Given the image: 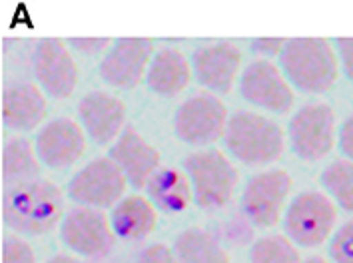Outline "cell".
Instances as JSON below:
<instances>
[{"mask_svg": "<svg viewBox=\"0 0 353 263\" xmlns=\"http://www.w3.org/2000/svg\"><path fill=\"white\" fill-rule=\"evenodd\" d=\"M279 68L305 94H325L339 80V58L327 38H290L279 54Z\"/></svg>", "mask_w": 353, "mask_h": 263, "instance_id": "6da1fadb", "label": "cell"}, {"mask_svg": "<svg viewBox=\"0 0 353 263\" xmlns=\"http://www.w3.org/2000/svg\"><path fill=\"white\" fill-rule=\"evenodd\" d=\"M62 218V193L46 180L10 184L2 196V220L19 233L44 235Z\"/></svg>", "mask_w": 353, "mask_h": 263, "instance_id": "7a4b0ae2", "label": "cell"}, {"mask_svg": "<svg viewBox=\"0 0 353 263\" xmlns=\"http://www.w3.org/2000/svg\"><path fill=\"white\" fill-rule=\"evenodd\" d=\"M223 140L228 151L245 166H268L285 148V136L278 124L263 114L250 110L230 116Z\"/></svg>", "mask_w": 353, "mask_h": 263, "instance_id": "3957f363", "label": "cell"}, {"mask_svg": "<svg viewBox=\"0 0 353 263\" xmlns=\"http://www.w3.org/2000/svg\"><path fill=\"white\" fill-rule=\"evenodd\" d=\"M194 202L204 209H222L234 198L240 173L230 158L220 150H200L190 154L184 162Z\"/></svg>", "mask_w": 353, "mask_h": 263, "instance_id": "277c9868", "label": "cell"}, {"mask_svg": "<svg viewBox=\"0 0 353 263\" xmlns=\"http://www.w3.org/2000/svg\"><path fill=\"white\" fill-rule=\"evenodd\" d=\"M337 226V206L323 191H301L285 207V235L299 247L323 245Z\"/></svg>", "mask_w": 353, "mask_h": 263, "instance_id": "5b68a950", "label": "cell"}, {"mask_svg": "<svg viewBox=\"0 0 353 263\" xmlns=\"http://www.w3.org/2000/svg\"><path fill=\"white\" fill-rule=\"evenodd\" d=\"M288 136L292 150L303 162L323 160L334 150L337 140V118L334 108L323 102H314L292 116Z\"/></svg>", "mask_w": 353, "mask_h": 263, "instance_id": "8992f818", "label": "cell"}, {"mask_svg": "<svg viewBox=\"0 0 353 263\" xmlns=\"http://www.w3.org/2000/svg\"><path fill=\"white\" fill-rule=\"evenodd\" d=\"M228 120L222 100L212 92H200L180 104L174 116V132L190 146H208L223 138Z\"/></svg>", "mask_w": 353, "mask_h": 263, "instance_id": "52a82bcc", "label": "cell"}, {"mask_svg": "<svg viewBox=\"0 0 353 263\" xmlns=\"http://www.w3.org/2000/svg\"><path fill=\"white\" fill-rule=\"evenodd\" d=\"M294 180L285 169L256 173L242 193V211L256 227H274L285 213Z\"/></svg>", "mask_w": 353, "mask_h": 263, "instance_id": "ba28073f", "label": "cell"}, {"mask_svg": "<svg viewBox=\"0 0 353 263\" xmlns=\"http://www.w3.org/2000/svg\"><path fill=\"white\" fill-rule=\"evenodd\" d=\"M126 188V176L108 156L96 158L82 169H78L68 184V196L80 206L102 209L116 206L124 198Z\"/></svg>", "mask_w": 353, "mask_h": 263, "instance_id": "9c48e42d", "label": "cell"}, {"mask_svg": "<svg viewBox=\"0 0 353 263\" xmlns=\"http://www.w3.org/2000/svg\"><path fill=\"white\" fill-rule=\"evenodd\" d=\"M240 94L245 102L272 114H285L294 106V86L272 60H254L242 70Z\"/></svg>", "mask_w": 353, "mask_h": 263, "instance_id": "30bf717a", "label": "cell"}, {"mask_svg": "<svg viewBox=\"0 0 353 263\" xmlns=\"http://www.w3.org/2000/svg\"><path fill=\"white\" fill-rule=\"evenodd\" d=\"M60 240L82 257H104L114 244L110 220L94 207H74L60 222Z\"/></svg>", "mask_w": 353, "mask_h": 263, "instance_id": "8fae6325", "label": "cell"}, {"mask_svg": "<svg viewBox=\"0 0 353 263\" xmlns=\"http://www.w3.org/2000/svg\"><path fill=\"white\" fill-rule=\"evenodd\" d=\"M154 54L150 38H120L100 60V78L114 88H134L148 74Z\"/></svg>", "mask_w": 353, "mask_h": 263, "instance_id": "7c38bea8", "label": "cell"}, {"mask_svg": "<svg viewBox=\"0 0 353 263\" xmlns=\"http://www.w3.org/2000/svg\"><path fill=\"white\" fill-rule=\"evenodd\" d=\"M32 70L38 86L52 98L64 100L72 96L78 84V66L68 48L60 38H42L32 54Z\"/></svg>", "mask_w": 353, "mask_h": 263, "instance_id": "4fadbf2b", "label": "cell"}, {"mask_svg": "<svg viewBox=\"0 0 353 263\" xmlns=\"http://www.w3.org/2000/svg\"><path fill=\"white\" fill-rule=\"evenodd\" d=\"M196 80L212 94H228L242 76V50L234 42H212L192 58Z\"/></svg>", "mask_w": 353, "mask_h": 263, "instance_id": "5bb4252c", "label": "cell"}, {"mask_svg": "<svg viewBox=\"0 0 353 263\" xmlns=\"http://www.w3.org/2000/svg\"><path fill=\"white\" fill-rule=\"evenodd\" d=\"M86 132L70 118L48 122L37 138V154L44 166L64 169L74 166L86 151Z\"/></svg>", "mask_w": 353, "mask_h": 263, "instance_id": "9a60e30c", "label": "cell"}, {"mask_svg": "<svg viewBox=\"0 0 353 263\" xmlns=\"http://www.w3.org/2000/svg\"><path fill=\"white\" fill-rule=\"evenodd\" d=\"M80 126L86 136L92 138L96 144H108L122 136V128L126 122V106L118 96L94 90L86 94L78 104Z\"/></svg>", "mask_w": 353, "mask_h": 263, "instance_id": "2e32d148", "label": "cell"}, {"mask_svg": "<svg viewBox=\"0 0 353 263\" xmlns=\"http://www.w3.org/2000/svg\"><path fill=\"white\" fill-rule=\"evenodd\" d=\"M110 158L122 169L128 184L134 188H146L152 176L160 169V151L136 130H124L112 146Z\"/></svg>", "mask_w": 353, "mask_h": 263, "instance_id": "e0dca14e", "label": "cell"}, {"mask_svg": "<svg viewBox=\"0 0 353 263\" xmlns=\"http://www.w3.org/2000/svg\"><path fill=\"white\" fill-rule=\"evenodd\" d=\"M46 118V96L30 82L8 84L2 92V120L10 130L37 128Z\"/></svg>", "mask_w": 353, "mask_h": 263, "instance_id": "ac0fdd59", "label": "cell"}, {"mask_svg": "<svg viewBox=\"0 0 353 263\" xmlns=\"http://www.w3.org/2000/svg\"><path fill=\"white\" fill-rule=\"evenodd\" d=\"M192 62L180 48L166 46L158 50L150 62L146 84L158 96H176L186 90L192 80Z\"/></svg>", "mask_w": 353, "mask_h": 263, "instance_id": "d6986e66", "label": "cell"}, {"mask_svg": "<svg viewBox=\"0 0 353 263\" xmlns=\"http://www.w3.org/2000/svg\"><path fill=\"white\" fill-rule=\"evenodd\" d=\"M110 224L116 238L126 242H140L156 229L158 209L150 202V198L126 196L112 209Z\"/></svg>", "mask_w": 353, "mask_h": 263, "instance_id": "ffe728a7", "label": "cell"}, {"mask_svg": "<svg viewBox=\"0 0 353 263\" xmlns=\"http://www.w3.org/2000/svg\"><path fill=\"white\" fill-rule=\"evenodd\" d=\"M148 198L158 211L180 213L194 202V189L186 171L178 168H160L148 182Z\"/></svg>", "mask_w": 353, "mask_h": 263, "instance_id": "44dd1931", "label": "cell"}, {"mask_svg": "<svg viewBox=\"0 0 353 263\" xmlns=\"http://www.w3.org/2000/svg\"><path fill=\"white\" fill-rule=\"evenodd\" d=\"M174 251L180 263H232L222 244L202 227H188L176 242Z\"/></svg>", "mask_w": 353, "mask_h": 263, "instance_id": "7402d4cb", "label": "cell"}, {"mask_svg": "<svg viewBox=\"0 0 353 263\" xmlns=\"http://www.w3.org/2000/svg\"><path fill=\"white\" fill-rule=\"evenodd\" d=\"M40 158L37 146H32L26 138H12L2 148V180L10 184L38 180Z\"/></svg>", "mask_w": 353, "mask_h": 263, "instance_id": "603a6c76", "label": "cell"}, {"mask_svg": "<svg viewBox=\"0 0 353 263\" xmlns=\"http://www.w3.org/2000/svg\"><path fill=\"white\" fill-rule=\"evenodd\" d=\"M319 182L335 206L353 215V162L335 160L321 171Z\"/></svg>", "mask_w": 353, "mask_h": 263, "instance_id": "cb8c5ba5", "label": "cell"}, {"mask_svg": "<svg viewBox=\"0 0 353 263\" xmlns=\"http://www.w3.org/2000/svg\"><path fill=\"white\" fill-rule=\"evenodd\" d=\"M298 245L288 235H263L250 249V263H301Z\"/></svg>", "mask_w": 353, "mask_h": 263, "instance_id": "d4e9b609", "label": "cell"}, {"mask_svg": "<svg viewBox=\"0 0 353 263\" xmlns=\"http://www.w3.org/2000/svg\"><path fill=\"white\" fill-rule=\"evenodd\" d=\"M327 251L334 263H353V220L335 227Z\"/></svg>", "mask_w": 353, "mask_h": 263, "instance_id": "484cf974", "label": "cell"}, {"mask_svg": "<svg viewBox=\"0 0 353 263\" xmlns=\"http://www.w3.org/2000/svg\"><path fill=\"white\" fill-rule=\"evenodd\" d=\"M2 263H37V253L22 238L6 235L2 240Z\"/></svg>", "mask_w": 353, "mask_h": 263, "instance_id": "4316f807", "label": "cell"}, {"mask_svg": "<svg viewBox=\"0 0 353 263\" xmlns=\"http://www.w3.org/2000/svg\"><path fill=\"white\" fill-rule=\"evenodd\" d=\"M136 263H180L176 251L164 244H152L140 251Z\"/></svg>", "mask_w": 353, "mask_h": 263, "instance_id": "83f0119b", "label": "cell"}, {"mask_svg": "<svg viewBox=\"0 0 353 263\" xmlns=\"http://www.w3.org/2000/svg\"><path fill=\"white\" fill-rule=\"evenodd\" d=\"M68 44L78 50L80 54L86 56H98V54H106V50L112 46L110 38H70Z\"/></svg>", "mask_w": 353, "mask_h": 263, "instance_id": "f1b7e54d", "label": "cell"}, {"mask_svg": "<svg viewBox=\"0 0 353 263\" xmlns=\"http://www.w3.org/2000/svg\"><path fill=\"white\" fill-rule=\"evenodd\" d=\"M335 52L339 58V68L345 78L353 82V38H337Z\"/></svg>", "mask_w": 353, "mask_h": 263, "instance_id": "f546056e", "label": "cell"}, {"mask_svg": "<svg viewBox=\"0 0 353 263\" xmlns=\"http://www.w3.org/2000/svg\"><path fill=\"white\" fill-rule=\"evenodd\" d=\"M285 38H258L252 42V48L256 54L260 56H265V60L272 56H279L283 46H285Z\"/></svg>", "mask_w": 353, "mask_h": 263, "instance_id": "4dcf8cb0", "label": "cell"}, {"mask_svg": "<svg viewBox=\"0 0 353 263\" xmlns=\"http://www.w3.org/2000/svg\"><path fill=\"white\" fill-rule=\"evenodd\" d=\"M337 146H339V151L345 156V160L353 162V114H350L341 128H339V134H337Z\"/></svg>", "mask_w": 353, "mask_h": 263, "instance_id": "1f68e13d", "label": "cell"}, {"mask_svg": "<svg viewBox=\"0 0 353 263\" xmlns=\"http://www.w3.org/2000/svg\"><path fill=\"white\" fill-rule=\"evenodd\" d=\"M46 263H84L80 257H76V255H70V253H58L54 255L52 260H48Z\"/></svg>", "mask_w": 353, "mask_h": 263, "instance_id": "d6a6232c", "label": "cell"}, {"mask_svg": "<svg viewBox=\"0 0 353 263\" xmlns=\"http://www.w3.org/2000/svg\"><path fill=\"white\" fill-rule=\"evenodd\" d=\"M301 263H330L325 257H319V255H312V257H307L305 262Z\"/></svg>", "mask_w": 353, "mask_h": 263, "instance_id": "836d02e7", "label": "cell"}]
</instances>
